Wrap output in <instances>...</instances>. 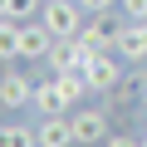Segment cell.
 <instances>
[{
  "mask_svg": "<svg viewBox=\"0 0 147 147\" xmlns=\"http://www.w3.org/2000/svg\"><path fill=\"white\" fill-rule=\"evenodd\" d=\"M39 5L44 0H0V20H15V25L39 20Z\"/></svg>",
  "mask_w": 147,
  "mask_h": 147,
  "instance_id": "obj_11",
  "label": "cell"
},
{
  "mask_svg": "<svg viewBox=\"0 0 147 147\" xmlns=\"http://www.w3.org/2000/svg\"><path fill=\"white\" fill-rule=\"evenodd\" d=\"M127 20H147V0H118Z\"/></svg>",
  "mask_w": 147,
  "mask_h": 147,
  "instance_id": "obj_14",
  "label": "cell"
},
{
  "mask_svg": "<svg viewBox=\"0 0 147 147\" xmlns=\"http://www.w3.org/2000/svg\"><path fill=\"white\" fill-rule=\"evenodd\" d=\"M123 25H127V20H113L108 10H103V15H88V25H84V39H88V44H98V49H118V34H123Z\"/></svg>",
  "mask_w": 147,
  "mask_h": 147,
  "instance_id": "obj_7",
  "label": "cell"
},
{
  "mask_svg": "<svg viewBox=\"0 0 147 147\" xmlns=\"http://www.w3.org/2000/svg\"><path fill=\"white\" fill-rule=\"evenodd\" d=\"M137 142H142V147H147V132H142V137H137Z\"/></svg>",
  "mask_w": 147,
  "mask_h": 147,
  "instance_id": "obj_17",
  "label": "cell"
},
{
  "mask_svg": "<svg viewBox=\"0 0 147 147\" xmlns=\"http://www.w3.org/2000/svg\"><path fill=\"white\" fill-rule=\"evenodd\" d=\"M30 108H34L39 118H54V113H69V108H74V103L64 98V88H59V74L34 79V98H30Z\"/></svg>",
  "mask_w": 147,
  "mask_h": 147,
  "instance_id": "obj_4",
  "label": "cell"
},
{
  "mask_svg": "<svg viewBox=\"0 0 147 147\" xmlns=\"http://www.w3.org/2000/svg\"><path fill=\"white\" fill-rule=\"evenodd\" d=\"M142 93H147V74H142V69H127L123 79H118V88H113L108 98H113L118 108H132V103H137Z\"/></svg>",
  "mask_w": 147,
  "mask_h": 147,
  "instance_id": "obj_10",
  "label": "cell"
},
{
  "mask_svg": "<svg viewBox=\"0 0 147 147\" xmlns=\"http://www.w3.org/2000/svg\"><path fill=\"white\" fill-rule=\"evenodd\" d=\"M34 98V79H25V74H0V103L5 108H30Z\"/></svg>",
  "mask_w": 147,
  "mask_h": 147,
  "instance_id": "obj_9",
  "label": "cell"
},
{
  "mask_svg": "<svg viewBox=\"0 0 147 147\" xmlns=\"http://www.w3.org/2000/svg\"><path fill=\"white\" fill-rule=\"evenodd\" d=\"M69 123H74V147H103V137H108L103 108H79V113H69Z\"/></svg>",
  "mask_w": 147,
  "mask_h": 147,
  "instance_id": "obj_2",
  "label": "cell"
},
{
  "mask_svg": "<svg viewBox=\"0 0 147 147\" xmlns=\"http://www.w3.org/2000/svg\"><path fill=\"white\" fill-rule=\"evenodd\" d=\"M39 20L54 39H79L84 25H88V10L79 5V0H44L39 5Z\"/></svg>",
  "mask_w": 147,
  "mask_h": 147,
  "instance_id": "obj_1",
  "label": "cell"
},
{
  "mask_svg": "<svg viewBox=\"0 0 147 147\" xmlns=\"http://www.w3.org/2000/svg\"><path fill=\"white\" fill-rule=\"evenodd\" d=\"M103 147H142V142H137V137H127V132H108V137H103Z\"/></svg>",
  "mask_w": 147,
  "mask_h": 147,
  "instance_id": "obj_15",
  "label": "cell"
},
{
  "mask_svg": "<svg viewBox=\"0 0 147 147\" xmlns=\"http://www.w3.org/2000/svg\"><path fill=\"white\" fill-rule=\"evenodd\" d=\"M0 147H39V137H34L30 123H5L0 127Z\"/></svg>",
  "mask_w": 147,
  "mask_h": 147,
  "instance_id": "obj_12",
  "label": "cell"
},
{
  "mask_svg": "<svg viewBox=\"0 0 147 147\" xmlns=\"http://www.w3.org/2000/svg\"><path fill=\"white\" fill-rule=\"evenodd\" d=\"M123 74H127V69H123L118 49H103V54H98V59L88 64V74H84V79H88V88H93V93H113Z\"/></svg>",
  "mask_w": 147,
  "mask_h": 147,
  "instance_id": "obj_3",
  "label": "cell"
},
{
  "mask_svg": "<svg viewBox=\"0 0 147 147\" xmlns=\"http://www.w3.org/2000/svg\"><path fill=\"white\" fill-rule=\"evenodd\" d=\"M79 5H84L88 15H103V10H113V0H79Z\"/></svg>",
  "mask_w": 147,
  "mask_h": 147,
  "instance_id": "obj_16",
  "label": "cell"
},
{
  "mask_svg": "<svg viewBox=\"0 0 147 147\" xmlns=\"http://www.w3.org/2000/svg\"><path fill=\"white\" fill-rule=\"evenodd\" d=\"M118 59L127 64H147V20H127L118 34Z\"/></svg>",
  "mask_w": 147,
  "mask_h": 147,
  "instance_id": "obj_6",
  "label": "cell"
},
{
  "mask_svg": "<svg viewBox=\"0 0 147 147\" xmlns=\"http://www.w3.org/2000/svg\"><path fill=\"white\" fill-rule=\"evenodd\" d=\"M54 44H59V39L44 30V20H25V25H20V59H49Z\"/></svg>",
  "mask_w": 147,
  "mask_h": 147,
  "instance_id": "obj_5",
  "label": "cell"
},
{
  "mask_svg": "<svg viewBox=\"0 0 147 147\" xmlns=\"http://www.w3.org/2000/svg\"><path fill=\"white\" fill-rule=\"evenodd\" d=\"M0 59H20V25L0 20Z\"/></svg>",
  "mask_w": 147,
  "mask_h": 147,
  "instance_id": "obj_13",
  "label": "cell"
},
{
  "mask_svg": "<svg viewBox=\"0 0 147 147\" xmlns=\"http://www.w3.org/2000/svg\"><path fill=\"white\" fill-rule=\"evenodd\" d=\"M34 137H39V147H74V123H69V113L39 118V123H34Z\"/></svg>",
  "mask_w": 147,
  "mask_h": 147,
  "instance_id": "obj_8",
  "label": "cell"
}]
</instances>
